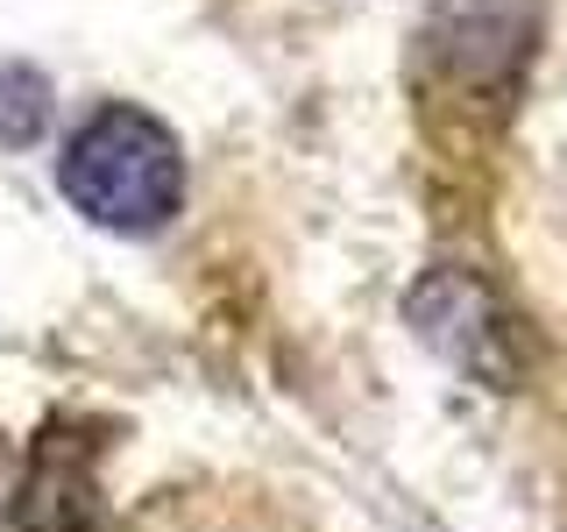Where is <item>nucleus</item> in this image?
Listing matches in <instances>:
<instances>
[{"instance_id": "obj_1", "label": "nucleus", "mask_w": 567, "mask_h": 532, "mask_svg": "<svg viewBox=\"0 0 567 532\" xmlns=\"http://www.w3.org/2000/svg\"><path fill=\"white\" fill-rule=\"evenodd\" d=\"M58 185L93 227L156 235L185 206V156H177V135L156 114H142V106H100L64 142Z\"/></svg>"}, {"instance_id": "obj_2", "label": "nucleus", "mask_w": 567, "mask_h": 532, "mask_svg": "<svg viewBox=\"0 0 567 532\" xmlns=\"http://www.w3.org/2000/svg\"><path fill=\"white\" fill-rule=\"evenodd\" d=\"M404 319L419 327V341L433 355H447L461 377H475L489 390L525 383V334L475 270H454V263L425 270L412 284V298H404Z\"/></svg>"}, {"instance_id": "obj_3", "label": "nucleus", "mask_w": 567, "mask_h": 532, "mask_svg": "<svg viewBox=\"0 0 567 532\" xmlns=\"http://www.w3.org/2000/svg\"><path fill=\"white\" fill-rule=\"evenodd\" d=\"M100 448H106V426L50 419L43 433L29 440V461H22V475H14L8 525L14 532H106Z\"/></svg>"}, {"instance_id": "obj_4", "label": "nucleus", "mask_w": 567, "mask_h": 532, "mask_svg": "<svg viewBox=\"0 0 567 532\" xmlns=\"http://www.w3.org/2000/svg\"><path fill=\"white\" fill-rule=\"evenodd\" d=\"M50 114V85L29 64H0V142H35Z\"/></svg>"}]
</instances>
